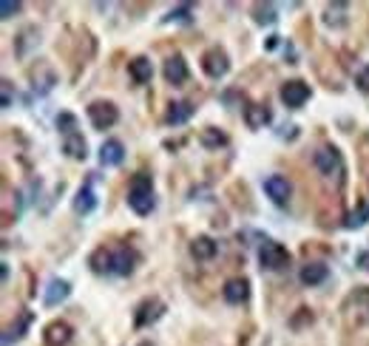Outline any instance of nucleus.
<instances>
[{
	"label": "nucleus",
	"instance_id": "f257e3e1",
	"mask_svg": "<svg viewBox=\"0 0 369 346\" xmlns=\"http://www.w3.org/2000/svg\"><path fill=\"white\" fill-rule=\"evenodd\" d=\"M128 207L137 216H148L153 207H157V196H153V179H151V173L139 171V173L131 176V184H128Z\"/></svg>",
	"mask_w": 369,
	"mask_h": 346
},
{
	"label": "nucleus",
	"instance_id": "f03ea898",
	"mask_svg": "<svg viewBox=\"0 0 369 346\" xmlns=\"http://www.w3.org/2000/svg\"><path fill=\"white\" fill-rule=\"evenodd\" d=\"M259 264L261 270H284L290 264V250L273 239H264V244L259 247Z\"/></svg>",
	"mask_w": 369,
	"mask_h": 346
},
{
	"label": "nucleus",
	"instance_id": "7ed1b4c3",
	"mask_svg": "<svg viewBox=\"0 0 369 346\" xmlns=\"http://www.w3.org/2000/svg\"><path fill=\"white\" fill-rule=\"evenodd\" d=\"M313 162H316V168L324 173V176H335V179H341L344 176V159H341V150L338 148H332V145H324V148H318L316 150V156H313Z\"/></svg>",
	"mask_w": 369,
	"mask_h": 346
},
{
	"label": "nucleus",
	"instance_id": "20e7f679",
	"mask_svg": "<svg viewBox=\"0 0 369 346\" xmlns=\"http://www.w3.org/2000/svg\"><path fill=\"white\" fill-rule=\"evenodd\" d=\"M202 71H205L210 80L228 77V71H230V57H228V51L219 49V46L207 49V51L202 54Z\"/></svg>",
	"mask_w": 369,
	"mask_h": 346
},
{
	"label": "nucleus",
	"instance_id": "39448f33",
	"mask_svg": "<svg viewBox=\"0 0 369 346\" xmlns=\"http://www.w3.org/2000/svg\"><path fill=\"white\" fill-rule=\"evenodd\" d=\"M88 119H91V125H94L97 131H105V128H111V125H117L119 108L114 103H108V100H97V103L88 105Z\"/></svg>",
	"mask_w": 369,
	"mask_h": 346
},
{
	"label": "nucleus",
	"instance_id": "423d86ee",
	"mask_svg": "<svg viewBox=\"0 0 369 346\" xmlns=\"http://www.w3.org/2000/svg\"><path fill=\"white\" fill-rule=\"evenodd\" d=\"M261 187H264V193L270 196V202L279 205V207H284V205L290 202V196H293V184H290V179L282 176V173L267 176V179L261 182Z\"/></svg>",
	"mask_w": 369,
	"mask_h": 346
},
{
	"label": "nucleus",
	"instance_id": "0eeeda50",
	"mask_svg": "<svg viewBox=\"0 0 369 346\" xmlns=\"http://www.w3.org/2000/svg\"><path fill=\"white\" fill-rule=\"evenodd\" d=\"M279 97H282V103H284L287 108H301L307 100L313 97V91H310V85H307L304 80H287V83L279 88Z\"/></svg>",
	"mask_w": 369,
	"mask_h": 346
},
{
	"label": "nucleus",
	"instance_id": "6e6552de",
	"mask_svg": "<svg viewBox=\"0 0 369 346\" xmlns=\"http://www.w3.org/2000/svg\"><path fill=\"white\" fill-rule=\"evenodd\" d=\"M165 315V304L160 298H145L137 309H134V327L137 329H145L151 324H157L160 318Z\"/></svg>",
	"mask_w": 369,
	"mask_h": 346
},
{
	"label": "nucleus",
	"instance_id": "1a4fd4ad",
	"mask_svg": "<svg viewBox=\"0 0 369 346\" xmlns=\"http://www.w3.org/2000/svg\"><path fill=\"white\" fill-rule=\"evenodd\" d=\"M162 74H165V80L171 83V85H182V83H188V62H184V57L182 54H171L168 60H165V66H162Z\"/></svg>",
	"mask_w": 369,
	"mask_h": 346
},
{
	"label": "nucleus",
	"instance_id": "9d476101",
	"mask_svg": "<svg viewBox=\"0 0 369 346\" xmlns=\"http://www.w3.org/2000/svg\"><path fill=\"white\" fill-rule=\"evenodd\" d=\"M71 338H74V329H71L66 321H51V324L43 329L46 346H69Z\"/></svg>",
	"mask_w": 369,
	"mask_h": 346
},
{
	"label": "nucleus",
	"instance_id": "9b49d317",
	"mask_svg": "<svg viewBox=\"0 0 369 346\" xmlns=\"http://www.w3.org/2000/svg\"><path fill=\"white\" fill-rule=\"evenodd\" d=\"M327 278H329V267L324 261H310V264H304L301 273H298V281L304 287H318Z\"/></svg>",
	"mask_w": 369,
	"mask_h": 346
},
{
	"label": "nucleus",
	"instance_id": "f8f14e48",
	"mask_svg": "<svg viewBox=\"0 0 369 346\" xmlns=\"http://www.w3.org/2000/svg\"><path fill=\"white\" fill-rule=\"evenodd\" d=\"M126 162V145L119 139H105L103 148H100V165L103 168H117Z\"/></svg>",
	"mask_w": 369,
	"mask_h": 346
},
{
	"label": "nucleus",
	"instance_id": "ddd939ff",
	"mask_svg": "<svg viewBox=\"0 0 369 346\" xmlns=\"http://www.w3.org/2000/svg\"><path fill=\"white\" fill-rule=\"evenodd\" d=\"M71 295V284L66 278H51L49 284H46V293H43V304L46 306H57V304H63L66 298Z\"/></svg>",
	"mask_w": 369,
	"mask_h": 346
},
{
	"label": "nucleus",
	"instance_id": "4468645a",
	"mask_svg": "<svg viewBox=\"0 0 369 346\" xmlns=\"http://www.w3.org/2000/svg\"><path fill=\"white\" fill-rule=\"evenodd\" d=\"M222 295L228 304H244L250 298V281L248 278H230L222 287Z\"/></svg>",
	"mask_w": 369,
	"mask_h": 346
},
{
	"label": "nucleus",
	"instance_id": "2eb2a0df",
	"mask_svg": "<svg viewBox=\"0 0 369 346\" xmlns=\"http://www.w3.org/2000/svg\"><path fill=\"white\" fill-rule=\"evenodd\" d=\"M270 119H273V114H270L267 105H261V103H248V105H244V122H248V128L259 131Z\"/></svg>",
	"mask_w": 369,
	"mask_h": 346
},
{
	"label": "nucleus",
	"instance_id": "dca6fc26",
	"mask_svg": "<svg viewBox=\"0 0 369 346\" xmlns=\"http://www.w3.org/2000/svg\"><path fill=\"white\" fill-rule=\"evenodd\" d=\"M137 267V253L131 247H119L114 253V264H111V273L114 275H131Z\"/></svg>",
	"mask_w": 369,
	"mask_h": 346
},
{
	"label": "nucleus",
	"instance_id": "f3484780",
	"mask_svg": "<svg viewBox=\"0 0 369 346\" xmlns=\"http://www.w3.org/2000/svg\"><path fill=\"white\" fill-rule=\"evenodd\" d=\"M196 114V105L194 103H188V100H179V103H171V108H168V114H165V122L168 125H184L191 116Z\"/></svg>",
	"mask_w": 369,
	"mask_h": 346
},
{
	"label": "nucleus",
	"instance_id": "a211bd4d",
	"mask_svg": "<svg viewBox=\"0 0 369 346\" xmlns=\"http://www.w3.org/2000/svg\"><path fill=\"white\" fill-rule=\"evenodd\" d=\"M216 253H219V244L213 241L210 236H196V239L191 241V256H194L196 261H210Z\"/></svg>",
	"mask_w": 369,
	"mask_h": 346
},
{
	"label": "nucleus",
	"instance_id": "6ab92c4d",
	"mask_svg": "<svg viewBox=\"0 0 369 346\" xmlns=\"http://www.w3.org/2000/svg\"><path fill=\"white\" fill-rule=\"evenodd\" d=\"M128 74H131V80H134L137 85H145V83L153 80V62H151L148 57H134V60L128 62Z\"/></svg>",
	"mask_w": 369,
	"mask_h": 346
},
{
	"label": "nucleus",
	"instance_id": "aec40b11",
	"mask_svg": "<svg viewBox=\"0 0 369 346\" xmlns=\"http://www.w3.org/2000/svg\"><path fill=\"white\" fill-rule=\"evenodd\" d=\"M97 210V193H94V187L91 184H83L77 196H74V213L80 216H88V213H94Z\"/></svg>",
	"mask_w": 369,
	"mask_h": 346
},
{
	"label": "nucleus",
	"instance_id": "412c9836",
	"mask_svg": "<svg viewBox=\"0 0 369 346\" xmlns=\"http://www.w3.org/2000/svg\"><path fill=\"white\" fill-rule=\"evenodd\" d=\"M88 264H91V270H94L97 275H111V264H114V253H108V250H105V247H100V250H94V253H91Z\"/></svg>",
	"mask_w": 369,
	"mask_h": 346
},
{
	"label": "nucleus",
	"instance_id": "4be33fe9",
	"mask_svg": "<svg viewBox=\"0 0 369 346\" xmlns=\"http://www.w3.org/2000/svg\"><path fill=\"white\" fill-rule=\"evenodd\" d=\"M63 150H66V156H71V159H80V162L88 156V145H85L83 134H71V137H66V139H63Z\"/></svg>",
	"mask_w": 369,
	"mask_h": 346
},
{
	"label": "nucleus",
	"instance_id": "5701e85b",
	"mask_svg": "<svg viewBox=\"0 0 369 346\" xmlns=\"http://www.w3.org/2000/svg\"><path fill=\"white\" fill-rule=\"evenodd\" d=\"M199 142H202V148H207V150H219V148L228 145V134H222L219 128H205L202 137H199Z\"/></svg>",
	"mask_w": 369,
	"mask_h": 346
},
{
	"label": "nucleus",
	"instance_id": "b1692460",
	"mask_svg": "<svg viewBox=\"0 0 369 346\" xmlns=\"http://www.w3.org/2000/svg\"><path fill=\"white\" fill-rule=\"evenodd\" d=\"M32 312H23V315H20V321L17 324H12L9 329H6V335H3V346H12V340H20L23 338V329L28 327V324H32Z\"/></svg>",
	"mask_w": 369,
	"mask_h": 346
},
{
	"label": "nucleus",
	"instance_id": "393cba45",
	"mask_svg": "<svg viewBox=\"0 0 369 346\" xmlns=\"http://www.w3.org/2000/svg\"><path fill=\"white\" fill-rule=\"evenodd\" d=\"M366 222H369V205H366V202H361V205H358V210H352V213L347 216L344 227H347V230H361Z\"/></svg>",
	"mask_w": 369,
	"mask_h": 346
},
{
	"label": "nucleus",
	"instance_id": "a878e982",
	"mask_svg": "<svg viewBox=\"0 0 369 346\" xmlns=\"http://www.w3.org/2000/svg\"><path fill=\"white\" fill-rule=\"evenodd\" d=\"M194 6L191 3H182V6H176V9H171L165 17H162V23H191L194 20Z\"/></svg>",
	"mask_w": 369,
	"mask_h": 346
},
{
	"label": "nucleus",
	"instance_id": "bb28decb",
	"mask_svg": "<svg viewBox=\"0 0 369 346\" xmlns=\"http://www.w3.org/2000/svg\"><path fill=\"white\" fill-rule=\"evenodd\" d=\"M253 20L259 23V26H273L275 20H279V15H275V6H270V3H259L256 9H253Z\"/></svg>",
	"mask_w": 369,
	"mask_h": 346
},
{
	"label": "nucleus",
	"instance_id": "cd10ccee",
	"mask_svg": "<svg viewBox=\"0 0 369 346\" xmlns=\"http://www.w3.org/2000/svg\"><path fill=\"white\" fill-rule=\"evenodd\" d=\"M54 122H57V131H63L66 137L77 134V116H74V114H69V111H60Z\"/></svg>",
	"mask_w": 369,
	"mask_h": 346
},
{
	"label": "nucleus",
	"instance_id": "c85d7f7f",
	"mask_svg": "<svg viewBox=\"0 0 369 346\" xmlns=\"http://www.w3.org/2000/svg\"><path fill=\"white\" fill-rule=\"evenodd\" d=\"M341 12H347V3H332V6H327L324 23H327V26H344V23H347V17H344Z\"/></svg>",
	"mask_w": 369,
	"mask_h": 346
},
{
	"label": "nucleus",
	"instance_id": "c756f323",
	"mask_svg": "<svg viewBox=\"0 0 369 346\" xmlns=\"http://www.w3.org/2000/svg\"><path fill=\"white\" fill-rule=\"evenodd\" d=\"M20 9H23L20 0H3V3H0V17L9 20V17H15Z\"/></svg>",
	"mask_w": 369,
	"mask_h": 346
},
{
	"label": "nucleus",
	"instance_id": "7c9ffc66",
	"mask_svg": "<svg viewBox=\"0 0 369 346\" xmlns=\"http://www.w3.org/2000/svg\"><path fill=\"white\" fill-rule=\"evenodd\" d=\"M355 85H358L363 94H369V66H363V69L355 74Z\"/></svg>",
	"mask_w": 369,
	"mask_h": 346
},
{
	"label": "nucleus",
	"instance_id": "2f4dec72",
	"mask_svg": "<svg viewBox=\"0 0 369 346\" xmlns=\"http://www.w3.org/2000/svg\"><path fill=\"white\" fill-rule=\"evenodd\" d=\"M0 85H3V108H12V97H15V94H12V83L3 80Z\"/></svg>",
	"mask_w": 369,
	"mask_h": 346
},
{
	"label": "nucleus",
	"instance_id": "473e14b6",
	"mask_svg": "<svg viewBox=\"0 0 369 346\" xmlns=\"http://www.w3.org/2000/svg\"><path fill=\"white\" fill-rule=\"evenodd\" d=\"M358 267L369 273V250H363V253H358Z\"/></svg>",
	"mask_w": 369,
	"mask_h": 346
},
{
	"label": "nucleus",
	"instance_id": "72a5a7b5",
	"mask_svg": "<svg viewBox=\"0 0 369 346\" xmlns=\"http://www.w3.org/2000/svg\"><path fill=\"white\" fill-rule=\"evenodd\" d=\"M139 346H157V343H151V340H142V343H139Z\"/></svg>",
	"mask_w": 369,
	"mask_h": 346
}]
</instances>
